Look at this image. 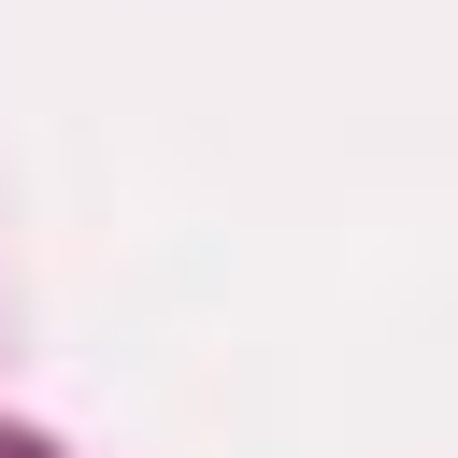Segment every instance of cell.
Instances as JSON below:
<instances>
[{
  "instance_id": "cell-1",
  "label": "cell",
  "mask_w": 458,
  "mask_h": 458,
  "mask_svg": "<svg viewBox=\"0 0 458 458\" xmlns=\"http://www.w3.org/2000/svg\"><path fill=\"white\" fill-rule=\"evenodd\" d=\"M0 458H57V444H29V429H0Z\"/></svg>"
}]
</instances>
